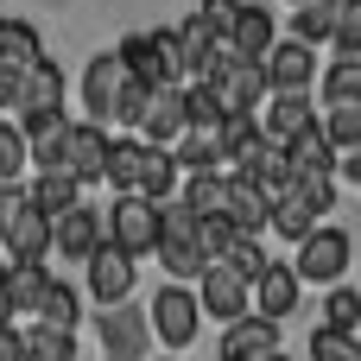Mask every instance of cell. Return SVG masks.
Returning <instances> with one entry per match:
<instances>
[{"instance_id":"cell-15","label":"cell","mask_w":361,"mask_h":361,"mask_svg":"<svg viewBox=\"0 0 361 361\" xmlns=\"http://www.w3.org/2000/svg\"><path fill=\"white\" fill-rule=\"evenodd\" d=\"M228 222L241 235H273V197L260 190V178L228 171Z\"/></svg>"},{"instance_id":"cell-11","label":"cell","mask_w":361,"mask_h":361,"mask_svg":"<svg viewBox=\"0 0 361 361\" xmlns=\"http://www.w3.org/2000/svg\"><path fill=\"white\" fill-rule=\"evenodd\" d=\"M95 336H102L108 361H140L146 343H152V317H140L133 305H108L102 324H95Z\"/></svg>"},{"instance_id":"cell-25","label":"cell","mask_w":361,"mask_h":361,"mask_svg":"<svg viewBox=\"0 0 361 361\" xmlns=\"http://www.w3.org/2000/svg\"><path fill=\"white\" fill-rule=\"evenodd\" d=\"M63 95H70V76L51 63V57H38L32 70H25V108L19 114H38V108H63ZM13 114V121H19Z\"/></svg>"},{"instance_id":"cell-24","label":"cell","mask_w":361,"mask_h":361,"mask_svg":"<svg viewBox=\"0 0 361 361\" xmlns=\"http://www.w3.org/2000/svg\"><path fill=\"white\" fill-rule=\"evenodd\" d=\"M178 165H184V178L190 171H228V152H222V127H190L178 146Z\"/></svg>"},{"instance_id":"cell-19","label":"cell","mask_w":361,"mask_h":361,"mask_svg":"<svg viewBox=\"0 0 361 361\" xmlns=\"http://www.w3.org/2000/svg\"><path fill=\"white\" fill-rule=\"evenodd\" d=\"M190 133V114H184V89H152V108L140 121V140L146 146H178Z\"/></svg>"},{"instance_id":"cell-17","label":"cell","mask_w":361,"mask_h":361,"mask_svg":"<svg viewBox=\"0 0 361 361\" xmlns=\"http://www.w3.org/2000/svg\"><path fill=\"white\" fill-rule=\"evenodd\" d=\"M317 102L311 95H267V108H260V127H267V140H279V146H292L298 133H311L317 127Z\"/></svg>"},{"instance_id":"cell-14","label":"cell","mask_w":361,"mask_h":361,"mask_svg":"<svg viewBox=\"0 0 361 361\" xmlns=\"http://www.w3.org/2000/svg\"><path fill=\"white\" fill-rule=\"evenodd\" d=\"M279 38H286V32H279L273 6H241V19L228 25V38H222V44H228L235 57H247V63H267V51H273Z\"/></svg>"},{"instance_id":"cell-52","label":"cell","mask_w":361,"mask_h":361,"mask_svg":"<svg viewBox=\"0 0 361 361\" xmlns=\"http://www.w3.org/2000/svg\"><path fill=\"white\" fill-rule=\"evenodd\" d=\"M336 178H349V184H361V146H355V152H343V171H336Z\"/></svg>"},{"instance_id":"cell-5","label":"cell","mask_w":361,"mask_h":361,"mask_svg":"<svg viewBox=\"0 0 361 361\" xmlns=\"http://www.w3.org/2000/svg\"><path fill=\"white\" fill-rule=\"evenodd\" d=\"M152 336L165 343V349H190L197 343V330H203V305H197V286H159V298H152Z\"/></svg>"},{"instance_id":"cell-29","label":"cell","mask_w":361,"mask_h":361,"mask_svg":"<svg viewBox=\"0 0 361 361\" xmlns=\"http://www.w3.org/2000/svg\"><path fill=\"white\" fill-rule=\"evenodd\" d=\"M159 267H165V279L171 286H197L203 273H209V254L197 247V241H159V254H152Z\"/></svg>"},{"instance_id":"cell-45","label":"cell","mask_w":361,"mask_h":361,"mask_svg":"<svg viewBox=\"0 0 361 361\" xmlns=\"http://www.w3.org/2000/svg\"><path fill=\"white\" fill-rule=\"evenodd\" d=\"M330 57H361V0H343V13H336V38H330Z\"/></svg>"},{"instance_id":"cell-39","label":"cell","mask_w":361,"mask_h":361,"mask_svg":"<svg viewBox=\"0 0 361 361\" xmlns=\"http://www.w3.org/2000/svg\"><path fill=\"white\" fill-rule=\"evenodd\" d=\"M25 165H32L25 127L19 121H0V184H25Z\"/></svg>"},{"instance_id":"cell-44","label":"cell","mask_w":361,"mask_h":361,"mask_svg":"<svg viewBox=\"0 0 361 361\" xmlns=\"http://www.w3.org/2000/svg\"><path fill=\"white\" fill-rule=\"evenodd\" d=\"M311 361H361V343L349 336V330H311Z\"/></svg>"},{"instance_id":"cell-12","label":"cell","mask_w":361,"mask_h":361,"mask_svg":"<svg viewBox=\"0 0 361 361\" xmlns=\"http://www.w3.org/2000/svg\"><path fill=\"white\" fill-rule=\"evenodd\" d=\"M222 51H228V44H222V32H216L203 13H190V19L178 25V63H184V82H203V76L222 63Z\"/></svg>"},{"instance_id":"cell-27","label":"cell","mask_w":361,"mask_h":361,"mask_svg":"<svg viewBox=\"0 0 361 361\" xmlns=\"http://www.w3.org/2000/svg\"><path fill=\"white\" fill-rule=\"evenodd\" d=\"M32 317L51 324V330H76V324H82V292H76V279H51Z\"/></svg>"},{"instance_id":"cell-9","label":"cell","mask_w":361,"mask_h":361,"mask_svg":"<svg viewBox=\"0 0 361 361\" xmlns=\"http://www.w3.org/2000/svg\"><path fill=\"white\" fill-rule=\"evenodd\" d=\"M102 241H108V216H102V209H89V203H76L70 216H57V222H51V254H63L70 267H82Z\"/></svg>"},{"instance_id":"cell-22","label":"cell","mask_w":361,"mask_h":361,"mask_svg":"<svg viewBox=\"0 0 361 361\" xmlns=\"http://www.w3.org/2000/svg\"><path fill=\"white\" fill-rule=\"evenodd\" d=\"M298 298H305L298 267H267V279L254 286V311H260V317H273V324H286V317L298 311Z\"/></svg>"},{"instance_id":"cell-50","label":"cell","mask_w":361,"mask_h":361,"mask_svg":"<svg viewBox=\"0 0 361 361\" xmlns=\"http://www.w3.org/2000/svg\"><path fill=\"white\" fill-rule=\"evenodd\" d=\"M0 361H25V330H0Z\"/></svg>"},{"instance_id":"cell-34","label":"cell","mask_w":361,"mask_h":361,"mask_svg":"<svg viewBox=\"0 0 361 361\" xmlns=\"http://www.w3.org/2000/svg\"><path fill=\"white\" fill-rule=\"evenodd\" d=\"M25 361H82V355H76V330L32 324V330H25Z\"/></svg>"},{"instance_id":"cell-31","label":"cell","mask_w":361,"mask_h":361,"mask_svg":"<svg viewBox=\"0 0 361 361\" xmlns=\"http://www.w3.org/2000/svg\"><path fill=\"white\" fill-rule=\"evenodd\" d=\"M184 203L197 216H228V171H190L184 178Z\"/></svg>"},{"instance_id":"cell-13","label":"cell","mask_w":361,"mask_h":361,"mask_svg":"<svg viewBox=\"0 0 361 361\" xmlns=\"http://www.w3.org/2000/svg\"><path fill=\"white\" fill-rule=\"evenodd\" d=\"M197 305H203V317L235 324V317H247V311H254V286H241L228 267H209V273L197 279Z\"/></svg>"},{"instance_id":"cell-42","label":"cell","mask_w":361,"mask_h":361,"mask_svg":"<svg viewBox=\"0 0 361 361\" xmlns=\"http://www.w3.org/2000/svg\"><path fill=\"white\" fill-rule=\"evenodd\" d=\"M184 114H190V127H222V121H228L209 82H184Z\"/></svg>"},{"instance_id":"cell-37","label":"cell","mask_w":361,"mask_h":361,"mask_svg":"<svg viewBox=\"0 0 361 361\" xmlns=\"http://www.w3.org/2000/svg\"><path fill=\"white\" fill-rule=\"evenodd\" d=\"M324 330L361 336V292L355 286H330V292H324Z\"/></svg>"},{"instance_id":"cell-6","label":"cell","mask_w":361,"mask_h":361,"mask_svg":"<svg viewBox=\"0 0 361 361\" xmlns=\"http://www.w3.org/2000/svg\"><path fill=\"white\" fill-rule=\"evenodd\" d=\"M260 70H267V89H273V95H311V82L324 76V70H317V51H311V44H298L292 32L267 51V63H260Z\"/></svg>"},{"instance_id":"cell-35","label":"cell","mask_w":361,"mask_h":361,"mask_svg":"<svg viewBox=\"0 0 361 361\" xmlns=\"http://www.w3.org/2000/svg\"><path fill=\"white\" fill-rule=\"evenodd\" d=\"M317 222H330L336 216V171H298V190H292Z\"/></svg>"},{"instance_id":"cell-47","label":"cell","mask_w":361,"mask_h":361,"mask_svg":"<svg viewBox=\"0 0 361 361\" xmlns=\"http://www.w3.org/2000/svg\"><path fill=\"white\" fill-rule=\"evenodd\" d=\"M32 70V63H25ZM25 70L19 63H0V114H19L25 108Z\"/></svg>"},{"instance_id":"cell-2","label":"cell","mask_w":361,"mask_h":361,"mask_svg":"<svg viewBox=\"0 0 361 361\" xmlns=\"http://www.w3.org/2000/svg\"><path fill=\"white\" fill-rule=\"evenodd\" d=\"M209 89H216V102H222V114H260L267 108V70L260 63H247V57H235V51H222V63L203 76Z\"/></svg>"},{"instance_id":"cell-49","label":"cell","mask_w":361,"mask_h":361,"mask_svg":"<svg viewBox=\"0 0 361 361\" xmlns=\"http://www.w3.org/2000/svg\"><path fill=\"white\" fill-rule=\"evenodd\" d=\"M25 209V184H0V247H6V235H13V216Z\"/></svg>"},{"instance_id":"cell-41","label":"cell","mask_w":361,"mask_h":361,"mask_svg":"<svg viewBox=\"0 0 361 361\" xmlns=\"http://www.w3.org/2000/svg\"><path fill=\"white\" fill-rule=\"evenodd\" d=\"M235 241H241V228H235L228 216H203V222H197V247L209 254V267H216V260H228V247H235Z\"/></svg>"},{"instance_id":"cell-32","label":"cell","mask_w":361,"mask_h":361,"mask_svg":"<svg viewBox=\"0 0 361 361\" xmlns=\"http://www.w3.org/2000/svg\"><path fill=\"white\" fill-rule=\"evenodd\" d=\"M286 152H292V165H298V171H343V152H336V146L324 140V127L298 133V140H292Z\"/></svg>"},{"instance_id":"cell-8","label":"cell","mask_w":361,"mask_h":361,"mask_svg":"<svg viewBox=\"0 0 361 361\" xmlns=\"http://www.w3.org/2000/svg\"><path fill=\"white\" fill-rule=\"evenodd\" d=\"M121 89H127V70H121V57L114 51H95L89 63H82V121H114V102H121Z\"/></svg>"},{"instance_id":"cell-38","label":"cell","mask_w":361,"mask_h":361,"mask_svg":"<svg viewBox=\"0 0 361 361\" xmlns=\"http://www.w3.org/2000/svg\"><path fill=\"white\" fill-rule=\"evenodd\" d=\"M273 235H279V241H292V247H305V241L317 235V216H311L298 197H286V203H273Z\"/></svg>"},{"instance_id":"cell-23","label":"cell","mask_w":361,"mask_h":361,"mask_svg":"<svg viewBox=\"0 0 361 361\" xmlns=\"http://www.w3.org/2000/svg\"><path fill=\"white\" fill-rule=\"evenodd\" d=\"M25 197H32V209H44V216L57 222V216H70V209L82 203V184H76L70 171H32V178H25Z\"/></svg>"},{"instance_id":"cell-53","label":"cell","mask_w":361,"mask_h":361,"mask_svg":"<svg viewBox=\"0 0 361 361\" xmlns=\"http://www.w3.org/2000/svg\"><path fill=\"white\" fill-rule=\"evenodd\" d=\"M254 361H292V355H286V349H273V355H254Z\"/></svg>"},{"instance_id":"cell-1","label":"cell","mask_w":361,"mask_h":361,"mask_svg":"<svg viewBox=\"0 0 361 361\" xmlns=\"http://www.w3.org/2000/svg\"><path fill=\"white\" fill-rule=\"evenodd\" d=\"M159 209H165V203H152V197H114V209H108V241L127 247L133 260L159 254V241H165V216H159Z\"/></svg>"},{"instance_id":"cell-10","label":"cell","mask_w":361,"mask_h":361,"mask_svg":"<svg viewBox=\"0 0 361 361\" xmlns=\"http://www.w3.org/2000/svg\"><path fill=\"white\" fill-rule=\"evenodd\" d=\"M108 152H114V133H108L102 121H76V127H70V146H63V171H70L76 184H102Z\"/></svg>"},{"instance_id":"cell-20","label":"cell","mask_w":361,"mask_h":361,"mask_svg":"<svg viewBox=\"0 0 361 361\" xmlns=\"http://www.w3.org/2000/svg\"><path fill=\"white\" fill-rule=\"evenodd\" d=\"M267 146H273V140H267L260 114H228V121H222V152H228V171H254Z\"/></svg>"},{"instance_id":"cell-40","label":"cell","mask_w":361,"mask_h":361,"mask_svg":"<svg viewBox=\"0 0 361 361\" xmlns=\"http://www.w3.org/2000/svg\"><path fill=\"white\" fill-rule=\"evenodd\" d=\"M317 127H324V140H330L336 152H355L361 146V108H349V102H343V108H324Z\"/></svg>"},{"instance_id":"cell-3","label":"cell","mask_w":361,"mask_h":361,"mask_svg":"<svg viewBox=\"0 0 361 361\" xmlns=\"http://www.w3.org/2000/svg\"><path fill=\"white\" fill-rule=\"evenodd\" d=\"M133 279H140V260L114 241H102L89 260H82V292L108 311V305H133Z\"/></svg>"},{"instance_id":"cell-43","label":"cell","mask_w":361,"mask_h":361,"mask_svg":"<svg viewBox=\"0 0 361 361\" xmlns=\"http://www.w3.org/2000/svg\"><path fill=\"white\" fill-rule=\"evenodd\" d=\"M44 286H51V267H13V311H38V298H44Z\"/></svg>"},{"instance_id":"cell-16","label":"cell","mask_w":361,"mask_h":361,"mask_svg":"<svg viewBox=\"0 0 361 361\" xmlns=\"http://www.w3.org/2000/svg\"><path fill=\"white\" fill-rule=\"evenodd\" d=\"M44 260H51V216L32 209V197H25V209L13 216V235H6V267H44Z\"/></svg>"},{"instance_id":"cell-46","label":"cell","mask_w":361,"mask_h":361,"mask_svg":"<svg viewBox=\"0 0 361 361\" xmlns=\"http://www.w3.org/2000/svg\"><path fill=\"white\" fill-rule=\"evenodd\" d=\"M146 108H152V89L127 76V89H121V102H114V127H133V133H140V121H146Z\"/></svg>"},{"instance_id":"cell-55","label":"cell","mask_w":361,"mask_h":361,"mask_svg":"<svg viewBox=\"0 0 361 361\" xmlns=\"http://www.w3.org/2000/svg\"><path fill=\"white\" fill-rule=\"evenodd\" d=\"M171 361H178V355H171Z\"/></svg>"},{"instance_id":"cell-21","label":"cell","mask_w":361,"mask_h":361,"mask_svg":"<svg viewBox=\"0 0 361 361\" xmlns=\"http://www.w3.org/2000/svg\"><path fill=\"white\" fill-rule=\"evenodd\" d=\"M140 197H152V203H178L184 197V165H178L171 146H146V159H140Z\"/></svg>"},{"instance_id":"cell-18","label":"cell","mask_w":361,"mask_h":361,"mask_svg":"<svg viewBox=\"0 0 361 361\" xmlns=\"http://www.w3.org/2000/svg\"><path fill=\"white\" fill-rule=\"evenodd\" d=\"M279 349V324L273 317H260V311H247V317H235L228 330H222V361H254V355H273Z\"/></svg>"},{"instance_id":"cell-4","label":"cell","mask_w":361,"mask_h":361,"mask_svg":"<svg viewBox=\"0 0 361 361\" xmlns=\"http://www.w3.org/2000/svg\"><path fill=\"white\" fill-rule=\"evenodd\" d=\"M349 260H355V241H349V228H330V222H317V235L298 247V279L305 286H343V273H349Z\"/></svg>"},{"instance_id":"cell-33","label":"cell","mask_w":361,"mask_h":361,"mask_svg":"<svg viewBox=\"0 0 361 361\" xmlns=\"http://www.w3.org/2000/svg\"><path fill=\"white\" fill-rule=\"evenodd\" d=\"M44 57V44H38V25H25V19H0V63H38Z\"/></svg>"},{"instance_id":"cell-54","label":"cell","mask_w":361,"mask_h":361,"mask_svg":"<svg viewBox=\"0 0 361 361\" xmlns=\"http://www.w3.org/2000/svg\"><path fill=\"white\" fill-rule=\"evenodd\" d=\"M292 6H305V0H292Z\"/></svg>"},{"instance_id":"cell-7","label":"cell","mask_w":361,"mask_h":361,"mask_svg":"<svg viewBox=\"0 0 361 361\" xmlns=\"http://www.w3.org/2000/svg\"><path fill=\"white\" fill-rule=\"evenodd\" d=\"M25 127V152H32V171H63V146H70V108H38V114H19Z\"/></svg>"},{"instance_id":"cell-26","label":"cell","mask_w":361,"mask_h":361,"mask_svg":"<svg viewBox=\"0 0 361 361\" xmlns=\"http://www.w3.org/2000/svg\"><path fill=\"white\" fill-rule=\"evenodd\" d=\"M140 159H146V140H140V133L114 140V152H108V171H102V184H114V197H140Z\"/></svg>"},{"instance_id":"cell-30","label":"cell","mask_w":361,"mask_h":361,"mask_svg":"<svg viewBox=\"0 0 361 361\" xmlns=\"http://www.w3.org/2000/svg\"><path fill=\"white\" fill-rule=\"evenodd\" d=\"M336 13H343V0H305V6L292 13V38L311 44V51L330 44V38H336Z\"/></svg>"},{"instance_id":"cell-51","label":"cell","mask_w":361,"mask_h":361,"mask_svg":"<svg viewBox=\"0 0 361 361\" xmlns=\"http://www.w3.org/2000/svg\"><path fill=\"white\" fill-rule=\"evenodd\" d=\"M19 311H13V267H0V330L13 324Z\"/></svg>"},{"instance_id":"cell-48","label":"cell","mask_w":361,"mask_h":361,"mask_svg":"<svg viewBox=\"0 0 361 361\" xmlns=\"http://www.w3.org/2000/svg\"><path fill=\"white\" fill-rule=\"evenodd\" d=\"M241 6H247V0H197V13H203V19H209L222 38H228V25L241 19Z\"/></svg>"},{"instance_id":"cell-28","label":"cell","mask_w":361,"mask_h":361,"mask_svg":"<svg viewBox=\"0 0 361 361\" xmlns=\"http://www.w3.org/2000/svg\"><path fill=\"white\" fill-rule=\"evenodd\" d=\"M317 95H324V108H361V57H330V70L317 76Z\"/></svg>"},{"instance_id":"cell-36","label":"cell","mask_w":361,"mask_h":361,"mask_svg":"<svg viewBox=\"0 0 361 361\" xmlns=\"http://www.w3.org/2000/svg\"><path fill=\"white\" fill-rule=\"evenodd\" d=\"M216 267H228V273H235L241 286H260L273 260H267V247H260V235H241V241L228 247V260H216Z\"/></svg>"}]
</instances>
